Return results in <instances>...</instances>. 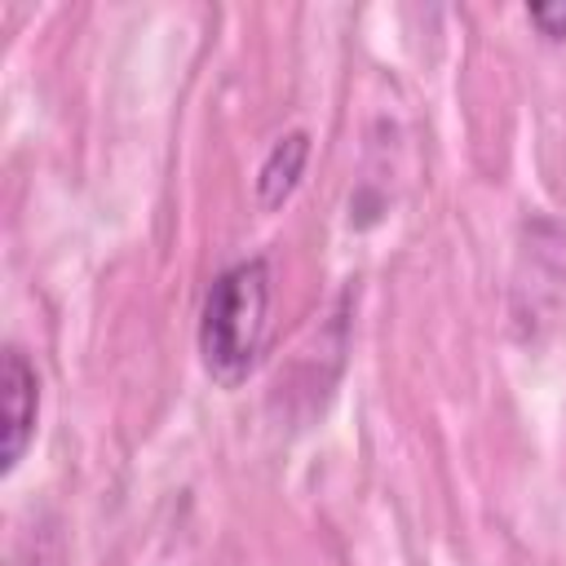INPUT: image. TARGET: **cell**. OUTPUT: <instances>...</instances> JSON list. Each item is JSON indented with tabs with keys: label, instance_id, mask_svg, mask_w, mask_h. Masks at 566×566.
I'll use <instances>...</instances> for the list:
<instances>
[{
	"label": "cell",
	"instance_id": "cell-1",
	"mask_svg": "<svg viewBox=\"0 0 566 566\" xmlns=\"http://www.w3.org/2000/svg\"><path fill=\"white\" fill-rule=\"evenodd\" d=\"M270 296L274 270L265 256H243L208 283L199 305V358L221 389H239L256 371L270 340Z\"/></svg>",
	"mask_w": 566,
	"mask_h": 566
},
{
	"label": "cell",
	"instance_id": "cell-2",
	"mask_svg": "<svg viewBox=\"0 0 566 566\" xmlns=\"http://www.w3.org/2000/svg\"><path fill=\"white\" fill-rule=\"evenodd\" d=\"M0 398H4V442H0V473H13L35 438L40 420V371L22 345H4L0 358Z\"/></svg>",
	"mask_w": 566,
	"mask_h": 566
},
{
	"label": "cell",
	"instance_id": "cell-3",
	"mask_svg": "<svg viewBox=\"0 0 566 566\" xmlns=\"http://www.w3.org/2000/svg\"><path fill=\"white\" fill-rule=\"evenodd\" d=\"M305 164H310V133L305 128H287L265 150V159L256 168V203H261V212H279L296 195V186L305 177Z\"/></svg>",
	"mask_w": 566,
	"mask_h": 566
},
{
	"label": "cell",
	"instance_id": "cell-4",
	"mask_svg": "<svg viewBox=\"0 0 566 566\" xmlns=\"http://www.w3.org/2000/svg\"><path fill=\"white\" fill-rule=\"evenodd\" d=\"M526 18L544 40H566V0H531Z\"/></svg>",
	"mask_w": 566,
	"mask_h": 566
},
{
	"label": "cell",
	"instance_id": "cell-5",
	"mask_svg": "<svg viewBox=\"0 0 566 566\" xmlns=\"http://www.w3.org/2000/svg\"><path fill=\"white\" fill-rule=\"evenodd\" d=\"M22 566H66L57 535H53V531H40V535H35V557H31V562H22Z\"/></svg>",
	"mask_w": 566,
	"mask_h": 566
}]
</instances>
